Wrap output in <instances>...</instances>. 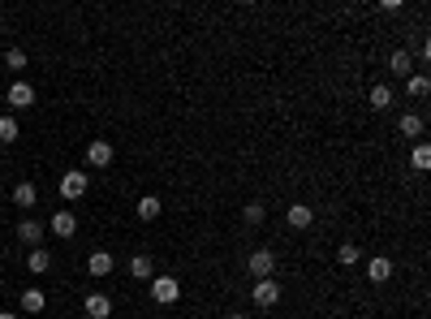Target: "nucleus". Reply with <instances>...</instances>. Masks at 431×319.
Here are the masks:
<instances>
[{"instance_id":"28","label":"nucleus","mask_w":431,"mask_h":319,"mask_svg":"<svg viewBox=\"0 0 431 319\" xmlns=\"http://www.w3.org/2000/svg\"><path fill=\"white\" fill-rule=\"evenodd\" d=\"M224 319H246V315H242V311H233V315H224Z\"/></svg>"},{"instance_id":"23","label":"nucleus","mask_w":431,"mask_h":319,"mask_svg":"<svg viewBox=\"0 0 431 319\" xmlns=\"http://www.w3.org/2000/svg\"><path fill=\"white\" fill-rule=\"evenodd\" d=\"M410 168H418V173H427V168H431V147H427V142H418L414 151H410Z\"/></svg>"},{"instance_id":"19","label":"nucleus","mask_w":431,"mask_h":319,"mask_svg":"<svg viewBox=\"0 0 431 319\" xmlns=\"http://www.w3.org/2000/svg\"><path fill=\"white\" fill-rule=\"evenodd\" d=\"M27 267H31V272H35V276H43V272H48V267H52V255H48L43 246H35V251L27 255Z\"/></svg>"},{"instance_id":"24","label":"nucleus","mask_w":431,"mask_h":319,"mask_svg":"<svg viewBox=\"0 0 431 319\" xmlns=\"http://www.w3.org/2000/svg\"><path fill=\"white\" fill-rule=\"evenodd\" d=\"M22 138V130H17V117L9 112V117H0V142H17Z\"/></svg>"},{"instance_id":"16","label":"nucleus","mask_w":431,"mask_h":319,"mask_svg":"<svg viewBox=\"0 0 431 319\" xmlns=\"http://www.w3.org/2000/svg\"><path fill=\"white\" fill-rule=\"evenodd\" d=\"M397 130H401V138H418V134H423V117H418V112H401Z\"/></svg>"},{"instance_id":"3","label":"nucleus","mask_w":431,"mask_h":319,"mask_svg":"<svg viewBox=\"0 0 431 319\" xmlns=\"http://www.w3.org/2000/svg\"><path fill=\"white\" fill-rule=\"evenodd\" d=\"M250 302H255L259 311H272L276 302H281V285H276L272 276H263V281H255V289H250Z\"/></svg>"},{"instance_id":"4","label":"nucleus","mask_w":431,"mask_h":319,"mask_svg":"<svg viewBox=\"0 0 431 319\" xmlns=\"http://www.w3.org/2000/svg\"><path fill=\"white\" fill-rule=\"evenodd\" d=\"M246 267H250V276H255V281L272 276V272H276V255H272V246H259V251H250Z\"/></svg>"},{"instance_id":"12","label":"nucleus","mask_w":431,"mask_h":319,"mask_svg":"<svg viewBox=\"0 0 431 319\" xmlns=\"http://www.w3.org/2000/svg\"><path fill=\"white\" fill-rule=\"evenodd\" d=\"M151 276H156L151 255H134V259H130V281H151Z\"/></svg>"},{"instance_id":"18","label":"nucleus","mask_w":431,"mask_h":319,"mask_svg":"<svg viewBox=\"0 0 431 319\" xmlns=\"http://www.w3.org/2000/svg\"><path fill=\"white\" fill-rule=\"evenodd\" d=\"M160 212H164V203L156 199V194H143L138 199V220H160Z\"/></svg>"},{"instance_id":"15","label":"nucleus","mask_w":431,"mask_h":319,"mask_svg":"<svg viewBox=\"0 0 431 319\" xmlns=\"http://www.w3.org/2000/svg\"><path fill=\"white\" fill-rule=\"evenodd\" d=\"M388 69L397 73V78H410V73H414V61H410V52H405V47H397V52L388 57Z\"/></svg>"},{"instance_id":"17","label":"nucleus","mask_w":431,"mask_h":319,"mask_svg":"<svg viewBox=\"0 0 431 319\" xmlns=\"http://www.w3.org/2000/svg\"><path fill=\"white\" fill-rule=\"evenodd\" d=\"M43 306H48L43 289H22V311H27V315H39Z\"/></svg>"},{"instance_id":"9","label":"nucleus","mask_w":431,"mask_h":319,"mask_svg":"<svg viewBox=\"0 0 431 319\" xmlns=\"http://www.w3.org/2000/svg\"><path fill=\"white\" fill-rule=\"evenodd\" d=\"M285 220H289V229H311V225H315V207L293 203V207L285 212Z\"/></svg>"},{"instance_id":"6","label":"nucleus","mask_w":431,"mask_h":319,"mask_svg":"<svg viewBox=\"0 0 431 319\" xmlns=\"http://www.w3.org/2000/svg\"><path fill=\"white\" fill-rule=\"evenodd\" d=\"M5 100H9V108H13V112H22V108H31V104H35V87H31V82H13Z\"/></svg>"},{"instance_id":"29","label":"nucleus","mask_w":431,"mask_h":319,"mask_svg":"<svg viewBox=\"0 0 431 319\" xmlns=\"http://www.w3.org/2000/svg\"><path fill=\"white\" fill-rule=\"evenodd\" d=\"M0 293H5V276H0Z\"/></svg>"},{"instance_id":"5","label":"nucleus","mask_w":431,"mask_h":319,"mask_svg":"<svg viewBox=\"0 0 431 319\" xmlns=\"http://www.w3.org/2000/svg\"><path fill=\"white\" fill-rule=\"evenodd\" d=\"M112 156H117V151H112L108 138H91V142H87V164H91V168H108Z\"/></svg>"},{"instance_id":"1","label":"nucleus","mask_w":431,"mask_h":319,"mask_svg":"<svg viewBox=\"0 0 431 319\" xmlns=\"http://www.w3.org/2000/svg\"><path fill=\"white\" fill-rule=\"evenodd\" d=\"M151 298H156L160 306H173L177 298H182V281L177 276H151Z\"/></svg>"},{"instance_id":"8","label":"nucleus","mask_w":431,"mask_h":319,"mask_svg":"<svg viewBox=\"0 0 431 319\" xmlns=\"http://www.w3.org/2000/svg\"><path fill=\"white\" fill-rule=\"evenodd\" d=\"M48 229H52L57 237H73V233H78V216H73V212H65V207H61V212H57L52 220H48Z\"/></svg>"},{"instance_id":"22","label":"nucleus","mask_w":431,"mask_h":319,"mask_svg":"<svg viewBox=\"0 0 431 319\" xmlns=\"http://www.w3.org/2000/svg\"><path fill=\"white\" fill-rule=\"evenodd\" d=\"M363 259V251H358V242H341V246H337V263L341 267H353V263H358Z\"/></svg>"},{"instance_id":"26","label":"nucleus","mask_w":431,"mask_h":319,"mask_svg":"<svg viewBox=\"0 0 431 319\" xmlns=\"http://www.w3.org/2000/svg\"><path fill=\"white\" fill-rule=\"evenodd\" d=\"M5 65H9V69H27V52H22V47H9V52H5Z\"/></svg>"},{"instance_id":"7","label":"nucleus","mask_w":431,"mask_h":319,"mask_svg":"<svg viewBox=\"0 0 431 319\" xmlns=\"http://www.w3.org/2000/svg\"><path fill=\"white\" fill-rule=\"evenodd\" d=\"M82 311H87L91 319H108V315H112V298H108V293H87Z\"/></svg>"},{"instance_id":"25","label":"nucleus","mask_w":431,"mask_h":319,"mask_svg":"<svg viewBox=\"0 0 431 319\" xmlns=\"http://www.w3.org/2000/svg\"><path fill=\"white\" fill-rule=\"evenodd\" d=\"M242 220H246V225H263V220H268L263 203H246V207H242Z\"/></svg>"},{"instance_id":"2","label":"nucleus","mask_w":431,"mask_h":319,"mask_svg":"<svg viewBox=\"0 0 431 319\" xmlns=\"http://www.w3.org/2000/svg\"><path fill=\"white\" fill-rule=\"evenodd\" d=\"M91 186V173H82V168H69V173H61V199H82Z\"/></svg>"},{"instance_id":"20","label":"nucleus","mask_w":431,"mask_h":319,"mask_svg":"<svg viewBox=\"0 0 431 319\" xmlns=\"http://www.w3.org/2000/svg\"><path fill=\"white\" fill-rule=\"evenodd\" d=\"M35 199H39V190H35L31 181H17V186H13V203H17V207H35Z\"/></svg>"},{"instance_id":"14","label":"nucleus","mask_w":431,"mask_h":319,"mask_svg":"<svg viewBox=\"0 0 431 319\" xmlns=\"http://www.w3.org/2000/svg\"><path fill=\"white\" fill-rule=\"evenodd\" d=\"M367 276H371V285H384V281L393 276V263H388L384 255H375V259L367 263Z\"/></svg>"},{"instance_id":"21","label":"nucleus","mask_w":431,"mask_h":319,"mask_svg":"<svg viewBox=\"0 0 431 319\" xmlns=\"http://www.w3.org/2000/svg\"><path fill=\"white\" fill-rule=\"evenodd\" d=\"M405 91H410L414 100H427V91H431V78H427V73H410V78H405Z\"/></svg>"},{"instance_id":"11","label":"nucleus","mask_w":431,"mask_h":319,"mask_svg":"<svg viewBox=\"0 0 431 319\" xmlns=\"http://www.w3.org/2000/svg\"><path fill=\"white\" fill-rule=\"evenodd\" d=\"M87 272H91V276H108V272H112V255H108V251H91V255H87Z\"/></svg>"},{"instance_id":"10","label":"nucleus","mask_w":431,"mask_h":319,"mask_svg":"<svg viewBox=\"0 0 431 319\" xmlns=\"http://www.w3.org/2000/svg\"><path fill=\"white\" fill-rule=\"evenodd\" d=\"M17 242H27V246L35 251L39 242H43V225H39V220H31V216H27V220H22V225H17Z\"/></svg>"},{"instance_id":"13","label":"nucleus","mask_w":431,"mask_h":319,"mask_svg":"<svg viewBox=\"0 0 431 319\" xmlns=\"http://www.w3.org/2000/svg\"><path fill=\"white\" fill-rule=\"evenodd\" d=\"M367 100H371V108H375V112H388V108H393V87H384V82H375V87H371V95H367Z\"/></svg>"},{"instance_id":"27","label":"nucleus","mask_w":431,"mask_h":319,"mask_svg":"<svg viewBox=\"0 0 431 319\" xmlns=\"http://www.w3.org/2000/svg\"><path fill=\"white\" fill-rule=\"evenodd\" d=\"M0 319H17V311H0Z\"/></svg>"}]
</instances>
